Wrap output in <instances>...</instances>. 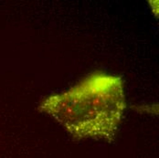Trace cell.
<instances>
[{"instance_id":"cell-1","label":"cell","mask_w":159,"mask_h":158,"mask_svg":"<svg viewBox=\"0 0 159 158\" xmlns=\"http://www.w3.org/2000/svg\"><path fill=\"white\" fill-rule=\"evenodd\" d=\"M125 108L123 79L103 72L89 75L39 105L76 139H112Z\"/></svg>"}]
</instances>
